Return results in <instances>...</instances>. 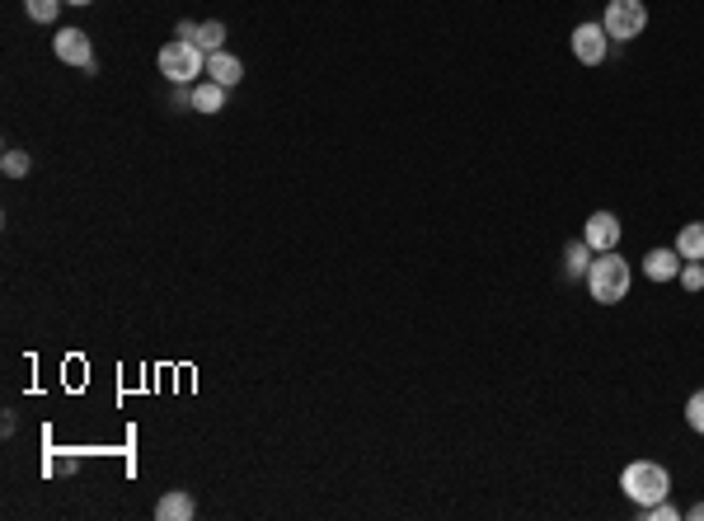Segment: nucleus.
<instances>
[{
  "mask_svg": "<svg viewBox=\"0 0 704 521\" xmlns=\"http://www.w3.org/2000/svg\"><path fill=\"white\" fill-rule=\"evenodd\" d=\"M587 292H592V301H601V306H620L629 296V282H634V273H629V263L615 254V249H606V254H597L592 259V268H587Z\"/></svg>",
  "mask_w": 704,
  "mask_h": 521,
  "instance_id": "1",
  "label": "nucleus"
},
{
  "mask_svg": "<svg viewBox=\"0 0 704 521\" xmlns=\"http://www.w3.org/2000/svg\"><path fill=\"white\" fill-rule=\"evenodd\" d=\"M620 489H625V498L634 507H648L672 493V475H667V465H658V460H629L625 475H620Z\"/></svg>",
  "mask_w": 704,
  "mask_h": 521,
  "instance_id": "2",
  "label": "nucleus"
},
{
  "mask_svg": "<svg viewBox=\"0 0 704 521\" xmlns=\"http://www.w3.org/2000/svg\"><path fill=\"white\" fill-rule=\"evenodd\" d=\"M160 76L174 80V85H193L198 76H207V52L198 43L174 38V43L160 47Z\"/></svg>",
  "mask_w": 704,
  "mask_h": 521,
  "instance_id": "3",
  "label": "nucleus"
},
{
  "mask_svg": "<svg viewBox=\"0 0 704 521\" xmlns=\"http://www.w3.org/2000/svg\"><path fill=\"white\" fill-rule=\"evenodd\" d=\"M601 29H606L611 43H634V38L648 29V5H643V0H606Z\"/></svg>",
  "mask_w": 704,
  "mask_h": 521,
  "instance_id": "4",
  "label": "nucleus"
},
{
  "mask_svg": "<svg viewBox=\"0 0 704 521\" xmlns=\"http://www.w3.org/2000/svg\"><path fill=\"white\" fill-rule=\"evenodd\" d=\"M52 52H57V62L80 66V71L94 76V47H90V38H85V29H62L52 38Z\"/></svg>",
  "mask_w": 704,
  "mask_h": 521,
  "instance_id": "5",
  "label": "nucleus"
},
{
  "mask_svg": "<svg viewBox=\"0 0 704 521\" xmlns=\"http://www.w3.org/2000/svg\"><path fill=\"white\" fill-rule=\"evenodd\" d=\"M606 47H611V38H606L601 24H578V29H573V57H578L582 66H601L606 62Z\"/></svg>",
  "mask_w": 704,
  "mask_h": 521,
  "instance_id": "6",
  "label": "nucleus"
},
{
  "mask_svg": "<svg viewBox=\"0 0 704 521\" xmlns=\"http://www.w3.org/2000/svg\"><path fill=\"white\" fill-rule=\"evenodd\" d=\"M582 240L592 245V254H606V249L620 245V216L615 212H592L587 226H582Z\"/></svg>",
  "mask_w": 704,
  "mask_h": 521,
  "instance_id": "7",
  "label": "nucleus"
},
{
  "mask_svg": "<svg viewBox=\"0 0 704 521\" xmlns=\"http://www.w3.org/2000/svg\"><path fill=\"white\" fill-rule=\"evenodd\" d=\"M681 254H676V245L672 249H648L643 254V277L648 282H672V277H681Z\"/></svg>",
  "mask_w": 704,
  "mask_h": 521,
  "instance_id": "8",
  "label": "nucleus"
},
{
  "mask_svg": "<svg viewBox=\"0 0 704 521\" xmlns=\"http://www.w3.org/2000/svg\"><path fill=\"white\" fill-rule=\"evenodd\" d=\"M207 80H216V85L235 90V85L245 80V62H240V57H230L226 47H221V52H207Z\"/></svg>",
  "mask_w": 704,
  "mask_h": 521,
  "instance_id": "9",
  "label": "nucleus"
},
{
  "mask_svg": "<svg viewBox=\"0 0 704 521\" xmlns=\"http://www.w3.org/2000/svg\"><path fill=\"white\" fill-rule=\"evenodd\" d=\"M188 104H193V113H221V108H226V85L202 80V85L188 90Z\"/></svg>",
  "mask_w": 704,
  "mask_h": 521,
  "instance_id": "10",
  "label": "nucleus"
},
{
  "mask_svg": "<svg viewBox=\"0 0 704 521\" xmlns=\"http://www.w3.org/2000/svg\"><path fill=\"white\" fill-rule=\"evenodd\" d=\"M676 254L686 263H704V221H686L676 235Z\"/></svg>",
  "mask_w": 704,
  "mask_h": 521,
  "instance_id": "11",
  "label": "nucleus"
},
{
  "mask_svg": "<svg viewBox=\"0 0 704 521\" xmlns=\"http://www.w3.org/2000/svg\"><path fill=\"white\" fill-rule=\"evenodd\" d=\"M193 512H198V507H193V498H188L184 489L165 493V498L155 503V517H160V521H188V517H193Z\"/></svg>",
  "mask_w": 704,
  "mask_h": 521,
  "instance_id": "12",
  "label": "nucleus"
},
{
  "mask_svg": "<svg viewBox=\"0 0 704 521\" xmlns=\"http://www.w3.org/2000/svg\"><path fill=\"white\" fill-rule=\"evenodd\" d=\"M592 259H597V254H592V245H587V240H573V245L564 249L568 277H587V268H592Z\"/></svg>",
  "mask_w": 704,
  "mask_h": 521,
  "instance_id": "13",
  "label": "nucleus"
},
{
  "mask_svg": "<svg viewBox=\"0 0 704 521\" xmlns=\"http://www.w3.org/2000/svg\"><path fill=\"white\" fill-rule=\"evenodd\" d=\"M193 43H198L202 52H221V47H226V24H221V19L198 24V38H193Z\"/></svg>",
  "mask_w": 704,
  "mask_h": 521,
  "instance_id": "14",
  "label": "nucleus"
},
{
  "mask_svg": "<svg viewBox=\"0 0 704 521\" xmlns=\"http://www.w3.org/2000/svg\"><path fill=\"white\" fill-rule=\"evenodd\" d=\"M62 5L66 0H24V10H29L33 24H52V19L62 15Z\"/></svg>",
  "mask_w": 704,
  "mask_h": 521,
  "instance_id": "15",
  "label": "nucleus"
},
{
  "mask_svg": "<svg viewBox=\"0 0 704 521\" xmlns=\"http://www.w3.org/2000/svg\"><path fill=\"white\" fill-rule=\"evenodd\" d=\"M0 169H5L10 179H24V174L33 169V160H29V151H15V146H10V151H5V160H0Z\"/></svg>",
  "mask_w": 704,
  "mask_h": 521,
  "instance_id": "16",
  "label": "nucleus"
},
{
  "mask_svg": "<svg viewBox=\"0 0 704 521\" xmlns=\"http://www.w3.org/2000/svg\"><path fill=\"white\" fill-rule=\"evenodd\" d=\"M686 423H690V432L704 437V390H695V395L686 399Z\"/></svg>",
  "mask_w": 704,
  "mask_h": 521,
  "instance_id": "17",
  "label": "nucleus"
},
{
  "mask_svg": "<svg viewBox=\"0 0 704 521\" xmlns=\"http://www.w3.org/2000/svg\"><path fill=\"white\" fill-rule=\"evenodd\" d=\"M639 517H643V521H676V517H681V512H676V507L667 503V498H662V503L639 507Z\"/></svg>",
  "mask_w": 704,
  "mask_h": 521,
  "instance_id": "18",
  "label": "nucleus"
},
{
  "mask_svg": "<svg viewBox=\"0 0 704 521\" xmlns=\"http://www.w3.org/2000/svg\"><path fill=\"white\" fill-rule=\"evenodd\" d=\"M681 287L686 292H704V263H681Z\"/></svg>",
  "mask_w": 704,
  "mask_h": 521,
  "instance_id": "19",
  "label": "nucleus"
},
{
  "mask_svg": "<svg viewBox=\"0 0 704 521\" xmlns=\"http://www.w3.org/2000/svg\"><path fill=\"white\" fill-rule=\"evenodd\" d=\"M174 38H184V43H193V38H198V24H193V19H184V24L174 29Z\"/></svg>",
  "mask_w": 704,
  "mask_h": 521,
  "instance_id": "20",
  "label": "nucleus"
},
{
  "mask_svg": "<svg viewBox=\"0 0 704 521\" xmlns=\"http://www.w3.org/2000/svg\"><path fill=\"white\" fill-rule=\"evenodd\" d=\"M686 517H695V521H704V503H695V507H690V512H686Z\"/></svg>",
  "mask_w": 704,
  "mask_h": 521,
  "instance_id": "21",
  "label": "nucleus"
},
{
  "mask_svg": "<svg viewBox=\"0 0 704 521\" xmlns=\"http://www.w3.org/2000/svg\"><path fill=\"white\" fill-rule=\"evenodd\" d=\"M66 5H90V0H66Z\"/></svg>",
  "mask_w": 704,
  "mask_h": 521,
  "instance_id": "22",
  "label": "nucleus"
}]
</instances>
